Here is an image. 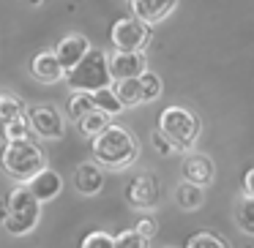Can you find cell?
Masks as SVG:
<instances>
[{
    "instance_id": "cell-15",
    "label": "cell",
    "mask_w": 254,
    "mask_h": 248,
    "mask_svg": "<svg viewBox=\"0 0 254 248\" xmlns=\"http://www.w3.org/2000/svg\"><path fill=\"white\" fill-rule=\"evenodd\" d=\"M28 188L33 191V197L39 199L41 204H44V202L58 199V194L63 191V177L58 175L55 169H50V166H47L44 172H39V175H36L33 180L28 183Z\"/></svg>"
},
{
    "instance_id": "cell-8",
    "label": "cell",
    "mask_w": 254,
    "mask_h": 248,
    "mask_svg": "<svg viewBox=\"0 0 254 248\" xmlns=\"http://www.w3.org/2000/svg\"><path fill=\"white\" fill-rule=\"evenodd\" d=\"M126 202L131 204L134 210L156 207V202H159V183H156V175H150V172L134 175L126 186Z\"/></svg>"
},
{
    "instance_id": "cell-1",
    "label": "cell",
    "mask_w": 254,
    "mask_h": 248,
    "mask_svg": "<svg viewBox=\"0 0 254 248\" xmlns=\"http://www.w3.org/2000/svg\"><path fill=\"white\" fill-rule=\"evenodd\" d=\"M139 155V142L128 128L118 126H107L99 137L93 139V161L101 169H128Z\"/></svg>"
},
{
    "instance_id": "cell-17",
    "label": "cell",
    "mask_w": 254,
    "mask_h": 248,
    "mask_svg": "<svg viewBox=\"0 0 254 248\" xmlns=\"http://www.w3.org/2000/svg\"><path fill=\"white\" fill-rule=\"evenodd\" d=\"M112 90H115L118 101L123 104V109H126V106H137V104H142V101H145L139 79H118V82L112 85Z\"/></svg>"
},
{
    "instance_id": "cell-3",
    "label": "cell",
    "mask_w": 254,
    "mask_h": 248,
    "mask_svg": "<svg viewBox=\"0 0 254 248\" xmlns=\"http://www.w3.org/2000/svg\"><path fill=\"white\" fill-rule=\"evenodd\" d=\"M199 128H202V123H199L197 112L183 104H170L159 115V131L175 145L178 153H191V148L197 145Z\"/></svg>"
},
{
    "instance_id": "cell-30",
    "label": "cell",
    "mask_w": 254,
    "mask_h": 248,
    "mask_svg": "<svg viewBox=\"0 0 254 248\" xmlns=\"http://www.w3.org/2000/svg\"><path fill=\"white\" fill-rule=\"evenodd\" d=\"M243 197H254V166H249L243 175Z\"/></svg>"
},
{
    "instance_id": "cell-9",
    "label": "cell",
    "mask_w": 254,
    "mask_h": 248,
    "mask_svg": "<svg viewBox=\"0 0 254 248\" xmlns=\"http://www.w3.org/2000/svg\"><path fill=\"white\" fill-rule=\"evenodd\" d=\"M90 50H93V47H90V41L85 39L82 33H68L55 44V55H58V60H61V66L66 68V74L74 71Z\"/></svg>"
},
{
    "instance_id": "cell-13",
    "label": "cell",
    "mask_w": 254,
    "mask_h": 248,
    "mask_svg": "<svg viewBox=\"0 0 254 248\" xmlns=\"http://www.w3.org/2000/svg\"><path fill=\"white\" fill-rule=\"evenodd\" d=\"M74 188L82 197H96L104 188V169L96 161H85L74 169Z\"/></svg>"
},
{
    "instance_id": "cell-21",
    "label": "cell",
    "mask_w": 254,
    "mask_h": 248,
    "mask_svg": "<svg viewBox=\"0 0 254 248\" xmlns=\"http://www.w3.org/2000/svg\"><path fill=\"white\" fill-rule=\"evenodd\" d=\"M90 99H93V106L96 109H101V112H107V115H121L123 112V104L118 101V96H115V90L112 88H101V90H96V93H90Z\"/></svg>"
},
{
    "instance_id": "cell-28",
    "label": "cell",
    "mask_w": 254,
    "mask_h": 248,
    "mask_svg": "<svg viewBox=\"0 0 254 248\" xmlns=\"http://www.w3.org/2000/svg\"><path fill=\"white\" fill-rule=\"evenodd\" d=\"M150 145L156 148V153H159V155H172V153H178V148L164 137V134L159 131V128H156V131L150 134Z\"/></svg>"
},
{
    "instance_id": "cell-22",
    "label": "cell",
    "mask_w": 254,
    "mask_h": 248,
    "mask_svg": "<svg viewBox=\"0 0 254 248\" xmlns=\"http://www.w3.org/2000/svg\"><path fill=\"white\" fill-rule=\"evenodd\" d=\"M186 248H230V243H227L221 235H216V232L199 229L186 240Z\"/></svg>"
},
{
    "instance_id": "cell-14",
    "label": "cell",
    "mask_w": 254,
    "mask_h": 248,
    "mask_svg": "<svg viewBox=\"0 0 254 248\" xmlns=\"http://www.w3.org/2000/svg\"><path fill=\"white\" fill-rule=\"evenodd\" d=\"M175 6H178V0H131L134 17L148 25H156L161 19H167L175 11Z\"/></svg>"
},
{
    "instance_id": "cell-16",
    "label": "cell",
    "mask_w": 254,
    "mask_h": 248,
    "mask_svg": "<svg viewBox=\"0 0 254 248\" xmlns=\"http://www.w3.org/2000/svg\"><path fill=\"white\" fill-rule=\"evenodd\" d=\"M175 202H178V207L181 210H199L202 207V202H205V191H202V186H194V183H189V180H183L181 186L175 188Z\"/></svg>"
},
{
    "instance_id": "cell-2",
    "label": "cell",
    "mask_w": 254,
    "mask_h": 248,
    "mask_svg": "<svg viewBox=\"0 0 254 248\" xmlns=\"http://www.w3.org/2000/svg\"><path fill=\"white\" fill-rule=\"evenodd\" d=\"M0 166L17 186H28L39 172L47 169V155L33 139L6 142L0 150Z\"/></svg>"
},
{
    "instance_id": "cell-6",
    "label": "cell",
    "mask_w": 254,
    "mask_h": 248,
    "mask_svg": "<svg viewBox=\"0 0 254 248\" xmlns=\"http://www.w3.org/2000/svg\"><path fill=\"white\" fill-rule=\"evenodd\" d=\"M153 39V25L137 17H121L110 30V44L115 52H142Z\"/></svg>"
},
{
    "instance_id": "cell-26",
    "label": "cell",
    "mask_w": 254,
    "mask_h": 248,
    "mask_svg": "<svg viewBox=\"0 0 254 248\" xmlns=\"http://www.w3.org/2000/svg\"><path fill=\"white\" fill-rule=\"evenodd\" d=\"M139 85H142V96L145 101H156L161 96V77L153 71H145L142 77H139Z\"/></svg>"
},
{
    "instance_id": "cell-25",
    "label": "cell",
    "mask_w": 254,
    "mask_h": 248,
    "mask_svg": "<svg viewBox=\"0 0 254 248\" xmlns=\"http://www.w3.org/2000/svg\"><path fill=\"white\" fill-rule=\"evenodd\" d=\"M79 248H115V235H110L104 229H93L82 237Z\"/></svg>"
},
{
    "instance_id": "cell-27",
    "label": "cell",
    "mask_w": 254,
    "mask_h": 248,
    "mask_svg": "<svg viewBox=\"0 0 254 248\" xmlns=\"http://www.w3.org/2000/svg\"><path fill=\"white\" fill-rule=\"evenodd\" d=\"M148 237H142L137 229H126L115 235V248H148Z\"/></svg>"
},
{
    "instance_id": "cell-23",
    "label": "cell",
    "mask_w": 254,
    "mask_h": 248,
    "mask_svg": "<svg viewBox=\"0 0 254 248\" xmlns=\"http://www.w3.org/2000/svg\"><path fill=\"white\" fill-rule=\"evenodd\" d=\"M30 134H33V128L28 123V115H22L3 126V139L6 142H25V139H30Z\"/></svg>"
},
{
    "instance_id": "cell-5",
    "label": "cell",
    "mask_w": 254,
    "mask_h": 248,
    "mask_svg": "<svg viewBox=\"0 0 254 248\" xmlns=\"http://www.w3.org/2000/svg\"><path fill=\"white\" fill-rule=\"evenodd\" d=\"M6 202H8V218L3 226L8 229V235L14 237L30 235L41 221V202L33 197V191L28 186H14L8 191Z\"/></svg>"
},
{
    "instance_id": "cell-20",
    "label": "cell",
    "mask_w": 254,
    "mask_h": 248,
    "mask_svg": "<svg viewBox=\"0 0 254 248\" xmlns=\"http://www.w3.org/2000/svg\"><path fill=\"white\" fill-rule=\"evenodd\" d=\"M235 224L243 235H254V197H241L235 207Z\"/></svg>"
},
{
    "instance_id": "cell-12",
    "label": "cell",
    "mask_w": 254,
    "mask_h": 248,
    "mask_svg": "<svg viewBox=\"0 0 254 248\" xmlns=\"http://www.w3.org/2000/svg\"><path fill=\"white\" fill-rule=\"evenodd\" d=\"M181 172H183V180L194 183V186H202V188L208 183H213V177H216V166L205 153H186Z\"/></svg>"
},
{
    "instance_id": "cell-29",
    "label": "cell",
    "mask_w": 254,
    "mask_h": 248,
    "mask_svg": "<svg viewBox=\"0 0 254 248\" xmlns=\"http://www.w3.org/2000/svg\"><path fill=\"white\" fill-rule=\"evenodd\" d=\"M134 229H137L142 237H148V240H150V237L159 232V224H156V218H150V215H142V218L134 224Z\"/></svg>"
},
{
    "instance_id": "cell-32",
    "label": "cell",
    "mask_w": 254,
    "mask_h": 248,
    "mask_svg": "<svg viewBox=\"0 0 254 248\" xmlns=\"http://www.w3.org/2000/svg\"><path fill=\"white\" fill-rule=\"evenodd\" d=\"M30 3H33V6H39V3H41V0H30Z\"/></svg>"
},
{
    "instance_id": "cell-10",
    "label": "cell",
    "mask_w": 254,
    "mask_h": 248,
    "mask_svg": "<svg viewBox=\"0 0 254 248\" xmlns=\"http://www.w3.org/2000/svg\"><path fill=\"white\" fill-rule=\"evenodd\" d=\"M30 77L41 85H55L61 79H66V68L61 66L55 50H41L30 60Z\"/></svg>"
},
{
    "instance_id": "cell-7",
    "label": "cell",
    "mask_w": 254,
    "mask_h": 248,
    "mask_svg": "<svg viewBox=\"0 0 254 248\" xmlns=\"http://www.w3.org/2000/svg\"><path fill=\"white\" fill-rule=\"evenodd\" d=\"M25 115H28V123H30V128H33V134L39 139L58 142V139H63V134H66V120H63V115L52 104L28 106Z\"/></svg>"
},
{
    "instance_id": "cell-24",
    "label": "cell",
    "mask_w": 254,
    "mask_h": 248,
    "mask_svg": "<svg viewBox=\"0 0 254 248\" xmlns=\"http://www.w3.org/2000/svg\"><path fill=\"white\" fill-rule=\"evenodd\" d=\"M93 99H90V93H71V99H68V117L71 120H82L88 112H93Z\"/></svg>"
},
{
    "instance_id": "cell-19",
    "label": "cell",
    "mask_w": 254,
    "mask_h": 248,
    "mask_svg": "<svg viewBox=\"0 0 254 248\" xmlns=\"http://www.w3.org/2000/svg\"><path fill=\"white\" fill-rule=\"evenodd\" d=\"M25 112H28V106H25V101L19 99V96L6 93V90L0 93V126H6V123L22 117Z\"/></svg>"
},
{
    "instance_id": "cell-18",
    "label": "cell",
    "mask_w": 254,
    "mask_h": 248,
    "mask_svg": "<svg viewBox=\"0 0 254 248\" xmlns=\"http://www.w3.org/2000/svg\"><path fill=\"white\" fill-rule=\"evenodd\" d=\"M77 126H79V134H82V137L96 139L107 126H112V117L107 115V112H101V109H93V112H88V115L77 123Z\"/></svg>"
},
{
    "instance_id": "cell-31",
    "label": "cell",
    "mask_w": 254,
    "mask_h": 248,
    "mask_svg": "<svg viewBox=\"0 0 254 248\" xmlns=\"http://www.w3.org/2000/svg\"><path fill=\"white\" fill-rule=\"evenodd\" d=\"M6 218H8V202L0 197V224H6Z\"/></svg>"
},
{
    "instance_id": "cell-4",
    "label": "cell",
    "mask_w": 254,
    "mask_h": 248,
    "mask_svg": "<svg viewBox=\"0 0 254 248\" xmlns=\"http://www.w3.org/2000/svg\"><path fill=\"white\" fill-rule=\"evenodd\" d=\"M66 82L71 93H96L101 88H112L115 79L110 71V55L104 50H90L82 63L66 74Z\"/></svg>"
},
{
    "instance_id": "cell-11",
    "label": "cell",
    "mask_w": 254,
    "mask_h": 248,
    "mask_svg": "<svg viewBox=\"0 0 254 248\" xmlns=\"http://www.w3.org/2000/svg\"><path fill=\"white\" fill-rule=\"evenodd\" d=\"M110 71L112 79H139L148 71L145 52H112L110 55Z\"/></svg>"
}]
</instances>
